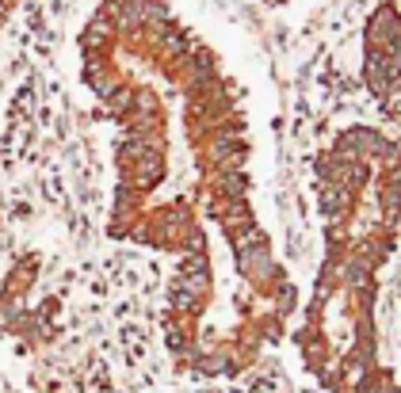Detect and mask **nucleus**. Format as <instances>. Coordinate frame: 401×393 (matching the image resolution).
Masks as SVG:
<instances>
[{
    "instance_id": "obj_2",
    "label": "nucleus",
    "mask_w": 401,
    "mask_h": 393,
    "mask_svg": "<svg viewBox=\"0 0 401 393\" xmlns=\"http://www.w3.org/2000/svg\"><path fill=\"white\" fill-rule=\"evenodd\" d=\"M321 260L291 343L325 393H401L386 363L382 298L401 252V138L382 122H348L317 153Z\"/></svg>"
},
{
    "instance_id": "obj_1",
    "label": "nucleus",
    "mask_w": 401,
    "mask_h": 393,
    "mask_svg": "<svg viewBox=\"0 0 401 393\" xmlns=\"http://www.w3.org/2000/svg\"><path fill=\"white\" fill-rule=\"evenodd\" d=\"M80 84L111 122L108 237L168 260L165 348L233 378L291 336L302 294L272 195V119L252 61L180 0H100Z\"/></svg>"
},
{
    "instance_id": "obj_4",
    "label": "nucleus",
    "mask_w": 401,
    "mask_h": 393,
    "mask_svg": "<svg viewBox=\"0 0 401 393\" xmlns=\"http://www.w3.org/2000/svg\"><path fill=\"white\" fill-rule=\"evenodd\" d=\"M15 8H20V0H0V27L8 23V15H12Z\"/></svg>"
},
{
    "instance_id": "obj_3",
    "label": "nucleus",
    "mask_w": 401,
    "mask_h": 393,
    "mask_svg": "<svg viewBox=\"0 0 401 393\" xmlns=\"http://www.w3.org/2000/svg\"><path fill=\"white\" fill-rule=\"evenodd\" d=\"M367 88L379 100L382 126H390L401 138V12L394 4H382L367 23Z\"/></svg>"
}]
</instances>
